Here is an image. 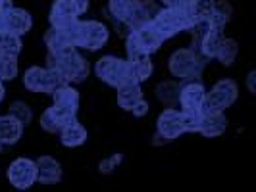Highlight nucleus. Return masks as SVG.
<instances>
[{
  "instance_id": "7",
  "label": "nucleus",
  "mask_w": 256,
  "mask_h": 192,
  "mask_svg": "<svg viewBox=\"0 0 256 192\" xmlns=\"http://www.w3.org/2000/svg\"><path fill=\"white\" fill-rule=\"evenodd\" d=\"M37 162L29 160V158H18L10 166V169H8L10 185L16 187V189H20V191H26L33 183H37Z\"/></svg>"
},
{
  "instance_id": "38",
  "label": "nucleus",
  "mask_w": 256,
  "mask_h": 192,
  "mask_svg": "<svg viewBox=\"0 0 256 192\" xmlns=\"http://www.w3.org/2000/svg\"><path fill=\"white\" fill-rule=\"evenodd\" d=\"M166 142H168V139H164L162 135H158V133L154 135V144H166Z\"/></svg>"
},
{
  "instance_id": "1",
  "label": "nucleus",
  "mask_w": 256,
  "mask_h": 192,
  "mask_svg": "<svg viewBox=\"0 0 256 192\" xmlns=\"http://www.w3.org/2000/svg\"><path fill=\"white\" fill-rule=\"evenodd\" d=\"M94 73L102 79L106 85L120 89L124 85H135L139 83L133 64L129 60H120L116 56H104L94 65Z\"/></svg>"
},
{
  "instance_id": "22",
  "label": "nucleus",
  "mask_w": 256,
  "mask_h": 192,
  "mask_svg": "<svg viewBox=\"0 0 256 192\" xmlns=\"http://www.w3.org/2000/svg\"><path fill=\"white\" fill-rule=\"evenodd\" d=\"M142 100V90L139 87V83H135V85H124V87H120L118 89V104H120V108H124V110H133V106Z\"/></svg>"
},
{
  "instance_id": "20",
  "label": "nucleus",
  "mask_w": 256,
  "mask_h": 192,
  "mask_svg": "<svg viewBox=\"0 0 256 192\" xmlns=\"http://www.w3.org/2000/svg\"><path fill=\"white\" fill-rule=\"evenodd\" d=\"M137 2L139 0H108V15L114 21L126 23L131 17L133 10L137 8Z\"/></svg>"
},
{
  "instance_id": "19",
  "label": "nucleus",
  "mask_w": 256,
  "mask_h": 192,
  "mask_svg": "<svg viewBox=\"0 0 256 192\" xmlns=\"http://www.w3.org/2000/svg\"><path fill=\"white\" fill-rule=\"evenodd\" d=\"M60 141L64 146L68 148H77V146H81L83 142L87 141V129L83 127L81 123H77V119L74 123H70V125H66L62 131H60Z\"/></svg>"
},
{
  "instance_id": "6",
  "label": "nucleus",
  "mask_w": 256,
  "mask_h": 192,
  "mask_svg": "<svg viewBox=\"0 0 256 192\" xmlns=\"http://www.w3.org/2000/svg\"><path fill=\"white\" fill-rule=\"evenodd\" d=\"M108 27L100 21H79L77 25V46L87 50H98L108 42Z\"/></svg>"
},
{
  "instance_id": "16",
  "label": "nucleus",
  "mask_w": 256,
  "mask_h": 192,
  "mask_svg": "<svg viewBox=\"0 0 256 192\" xmlns=\"http://www.w3.org/2000/svg\"><path fill=\"white\" fill-rule=\"evenodd\" d=\"M226 127H228V119L224 112H208V114H202L198 133L210 139V137H220L226 131Z\"/></svg>"
},
{
  "instance_id": "26",
  "label": "nucleus",
  "mask_w": 256,
  "mask_h": 192,
  "mask_svg": "<svg viewBox=\"0 0 256 192\" xmlns=\"http://www.w3.org/2000/svg\"><path fill=\"white\" fill-rule=\"evenodd\" d=\"M22 50V38L14 33H0V54L18 56Z\"/></svg>"
},
{
  "instance_id": "10",
  "label": "nucleus",
  "mask_w": 256,
  "mask_h": 192,
  "mask_svg": "<svg viewBox=\"0 0 256 192\" xmlns=\"http://www.w3.org/2000/svg\"><path fill=\"white\" fill-rule=\"evenodd\" d=\"M81 10L74 0H56L50 12L52 27H70L77 21Z\"/></svg>"
},
{
  "instance_id": "32",
  "label": "nucleus",
  "mask_w": 256,
  "mask_h": 192,
  "mask_svg": "<svg viewBox=\"0 0 256 192\" xmlns=\"http://www.w3.org/2000/svg\"><path fill=\"white\" fill-rule=\"evenodd\" d=\"M126 52H128L129 62H133V60H137V58H141V56H148V54H144V50L141 48V44H139V40H137L133 31L126 37Z\"/></svg>"
},
{
  "instance_id": "28",
  "label": "nucleus",
  "mask_w": 256,
  "mask_h": 192,
  "mask_svg": "<svg viewBox=\"0 0 256 192\" xmlns=\"http://www.w3.org/2000/svg\"><path fill=\"white\" fill-rule=\"evenodd\" d=\"M18 75V60L16 56L0 54V81H10Z\"/></svg>"
},
{
  "instance_id": "3",
  "label": "nucleus",
  "mask_w": 256,
  "mask_h": 192,
  "mask_svg": "<svg viewBox=\"0 0 256 192\" xmlns=\"http://www.w3.org/2000/svg\"><path fill=\"white\" fill-rule=\"evenodd\" d=\"M206 65V58L192 48H180L170 58V73L180 79H200Z\"/></svg>"
},
{
  "instance_id": "40",
  "label": "nucleus",
  "mask_w": 256,
  "mask_h": 192,
  "mask_svg": "<svg viewBox=\"0 0 256 192\" xmlns=\"http://www.w3.org/2000/svg\"><path fill=\"white\" fill-rule=\"evenodd\" d=\"M162 2H164V4H166V6H170V4H172V2H174V0H162Z\"/></svg>"
},
{
  "instance_id": "14",
  "label": "nucleus",
  "mask_w": 256,
  "mask_h": 192,
  "mask_svg": "<svg viewBox=\"0 0 256 192\" xmlns=\"http://www.w3.org/2000/svg\"><path fill=\"white\" fill-rule=\"evenodd\" d=\"M37 181L42 185H54L62 179V167L50 156H40L37 160Z\"/></svg>"
},
{
  "instance_id": "13",
  "label": "nucleus",
  "mask_w": 256,
  "mask_h": 192,
  "mask_svg": "<svg viewBox=\"0 0 256 192\" xmlns=\"http://www.w3.org/2000/svg\"><path fill=\"white\" fill-rule=\"evenodd\" d=\"M158 10H160V8L156 6L154 0H139V2H137V8L133 10L131 17L126 21V25L129 27V31H137V29H141V27L148 25L154 19V15L158 13Z\"/></svg>"
},
{
  "instance_id": "25",
  "label": "nucleus",
  "mask_w": 256,
  "mask_h": 192,
  "mask_svg": "<svg viewBox=\"0 0 256 192\" xmlns=\"http://www.w3.org/2000/svg\"><path fill=\"white\" fill-rule=\"evenodd\" d=\"M237 54H239V44H237V40H233V38H222L218 54H216V58L220 60V64L231 65L233 62H235Z\"/></svg>"
},
{
  "instance_id": "18",
  "label": "nucleus",
  "mask_w": 256,
  "mask_h": 192,
  "mask_svg": "<svg viewBox=\"0 0 256 192\" xmlns=\"http://www.w3.org/2000/svg\"><path fill=\"white\" fill-rule=\"evenodd\" d=\"M135 33V37L139 40V44H141V48L144 50V54H152L156 52L160 46H162V42H164V38L160 37L156 31H154V27L148 23V25L141 27V29H137V31H133Z\"/></svg>"
},
{
  "instance_id": "8",
  "label": "nucleus",
  "mask_w": 256,
  "mask_h": 192,
  "mask_svg": "<svg viewBox=\"0 0 256 192\" xmlns=\"http://www.w3.org/2000/svg\"><path fill=\"white\" fill-rule=\"evenodd\" d=\"M206 90L198 79H185L180 89L181 112H200Z\"/></svg>"
},
{
  "instance_id": "12",
  "label": "nucleus",
  "mask_w": 256,
  "mask_h": 192,
  "mask_svg": "<svg viewBox=\"0 0 256 192\" xmlns=\"http://www.w3.org/2000/svg\"><path fill=\"white\" fill-rule=\"evenodd\" d=\"M76 121V114L64 112L56 106H50L48 110H44L40 115V127L44 129L46 133H60L66 125Z\"/></svg>"
},
{
  "instance_id": "15",
  "label": "nucleus",
  "mask_w": 256,
  "mask_h": 192,
  "mask_svg": "<svg viewBox=\"0 0 256 192\" xmlns=\"http://www.w3.org/2000/svg\"><path fill=\"white\" fill-rule=\"evenodd\" d=\"M50 94L52 100H54L52 106H56V108H60L64 112H70V114H76L77 112V108H79V92L76 89H72L70 83L64 85V87H60V89H56Z\"/></svg>"
},
{
  "instance_id": "17",
  "label": "nucleus",
  "mask_w": 256,
  "mask_h": 192,
  "mask_svg": "<svg viewBox=\"0 0 256 192\" xmlns=\"http://www.w3.org/2000/svg\"><path fill=\"white\" fill-rule=\"evenodd\" d=\"M24 133V123L18 121L14 115L0 117V144H14L20 141Z\"/></svg>"
},
{
  "instance_id": "2",
  "label": "nucleus",
  "mask_w": 256,
  "mask_h": 192,
  "mask_svg": "<svg viewBox=\"0 0 256 192\" xmlns=\"http://www.w3.org/2000/svg\"><path fill=\"white\" fill-rule=\"evenodd\" d=\"M46 67L58 69L66 77L68 83H81L89 75V62L81 54H77L74 48H68L60 54L48 52Z\"/></svg>"
},
{
  "instance_id": "37",
  "label": "nucleus",
  "mask_w": 256,
  "mask_h": 192,
  "mask_svg": "<svg viewBox=\"0 0 256 192\" xmlns=\"http://www.w3.org/2000/svg\"><path fill=\"white\" fill-rule=\"evenodd\" d=\"M8 8H12V0H0V13L6 12Z\"/></svg>"
},
{
  "instance_id": "34",
  "label": "nucleus",
  "mask_w": 256,
  "mask_h": 192,
  "mask_svg": "<svg viewBox=\"0 0 256 192\" xmlns=\"http://www.w3.org/2000/svg\"><path fill=\"white\" fill-rule=\"evenodd\" d=\"M131 112H133L135 117H142V115L148 112V104L144 102V98H142V100H139V102L133 106V110H131Z\"/></svg>"
},
{
  "instance_id": "41",
  "label": "nucleus",
  "mask_w": 256,
  "mask_h": 192,
  "mask_svg": "<svg viewBox=\"0 0 256 192\" xmlns=\"http://www.w3.org/2000/svg\"><path fill=\"white\" fill-rule=\"evenodd\" d=\"M0 150H2V144H0Z\"/></svg>"
},
{
  "instance_id": "29",
  "label": "nucleus",
  "mask_w": 256,
  "mask_h": 192,
  "mask_svg": "<svg viewBox=\"0 0 256 192\" xmlns=\"http://www.w3.org/2000/svg\"><path fill=\"white\" fill-rule=\"evenodd\" d=\"M131 64H133V69H135V73H137L139 83H141V81H146L148 77L152 75L154 65H152V62H150V58H148V56H141V58L133 60Z\"/></svg>"
},
{
  "instance_id": "33",
  "label": "nucleus",
  "mask_w": 256,
  "mask_h": 192,
  "mask_svg": "<svg viewBox=\"0 0 256 192\" xmlns=\"http://www.w3.org/2000/svg\"><path fill=\"white\" fill-rule=\"evenodd\" d=\"M120 162H122V154H114L112 158H108V160H102L98 169H100V173H112V171L116 169V166H118Z\"/></svg>"
},
{
  "instance_id": "24",
  "label": "nucleus",
  "mask_w": 256,
  "mask_h": 192,
  "mask_svg": "<svg viewBox=\"0 0 256 192\" xmlns=\"http://www.w3.org/2000/svg\"><path fill=\"white\" fill-rule=\"evenodd\" d=\"M180 83H174V81H164L158 85L156 89V96L160 102H164L166 106H174V104L180 102Z\"/></svg>"
},
{
  "instance_id": "27",
  "label": "nucleus",
  "mask_w": 256,
  "mask_h": 192,
  "mask_svg": "<svg viewBox=\"0 0 256 192\" xmlns=\"http://www.w3.org/2000/svg\"><path fill=\"white\" fill-rule=\"evenodd\" d=\"M216 0H192V15L196 21H208V17L214 12Z\"/></svg>"
},
{
  "instance_id": "21",
  "label": "nucleus",
  "mask_w": 256,
  "mask_h": 192,
  "mask_svg": "<svg viewBox=\"0 0 256 192\" xmlns=\"http://www.w3.org/2000/svg\"><path fill=\"white\" fill-rule=\"evenodd\" d=\"M222 38H224L222 31H218V29H210V27H208V31H206L204 35H202V38H200L198 52L204 56L206 60H212V58H216Z\"/></svg>"
},
{
  "instance_id": "5",
  "label": "nucleus",
  "mask_w": 256,
  "mask_h": 192,
  "mask_svg": "<svg viewBox=\"0 0 256 192\" xmlns=\"http://www.w3.org/2000/svg\"><path fill=\"white\" fill-rule=\"evenodd\" d=\"M239 96V89H237V83L233 79H222L218 81L210 92L204 94V102L200 112L208 114V112H224L226 108H230L235 104Z\"/></svg>"
},
{
  "instance_id": "23",
  "label": "nucleus",
  "mask_w": 256,
  "mask_h": 192,
  "mask_svg": "<svg viewBox=\"0 0 256 192\" xmlns=\"http://www.w3.org/2000/svg\"><path fill=\"white\" fill-rule=\"evenodd\" d=\"M233 15V10H231V4L226 2V0H220L214 6V12L208 17V27L210 29H218V31H224L226 23L231 19Z\"/></svg>"
},
{
  "instance_id": "9",
  "label": "nucleus",
  "mask_w": 256,
  "mask_h": 192,
  "mask_svg": "<svg viewBox=\"0 0 256 192\" xmlns=\"http://www.w3.org/2000/svg\"><path fill=\"white\" fill-rule=\"evenodd\" d=\"M33 25V19L26 10L20 8H8L6 12L0 13V33H14L24 35Z\"/></svg>"
},
{
  "instance_id": "4",
  "label": "nucleus",
  "mask_w": 256,
  "mask_h": 192,
  "mask_svg": "<svg viewBox=\"0 0 256 192\" xmlns=\"http://www.w3.org/2000/svg\"><path fill=\"white\" fill-rule=\"evenodd\" d=\"M24 85L33 92H54L56 89L68 85V81L58 69L33 65L24 75Z\"/></svg>"
},
{
  "instance_id": "36",
  "label": "nucleus",
  "mask_w": 256,
  "mask_h": 192,
  "mask_svg": "<svg viewBox=\"0 0 256 192\" xmlns=\"http://www.w3.org/2000/svg\"><path fill=\"white\" fill-rule=\"evenodd\" d=\"M254 77H256V73L250 71V73H248V79H246V85H248V90H250V92H254Z\"/></svg>"
},
{
  "instance_id": "11",
  "label": "nucleus",
  "mask_w": 256,
  "mask_h": 192,
  "mask_svg": "<svg viewBox=\"0 0 256 192\" xmlns=\"http://www.w3.org/2000/svg\"><path fill=\"white\" fill-rule=\"evenodd\" d=\"M156 127H158V135H162L168 141H174V139H178L180 135L185 133L183 121H181V112L174 110V108H168L158 115Z\"/></svg>"
},
{
  "instance_id": "35",
  "label": "nucleus",
  "mask_w": 256,
  "mask_h": 192,
  "mask_svg": "<svg viewBox=\"0 0 256 192\" xmlns=\"http://www.w3.org/2000/svg\"><path fill=\"white\" fill-rule=\"evenodd\" d=\"M77 6H79V10H81V13H85L87 10H89V0H74Z\"/></svg>"
},
{
  "instance_id": "31",
  "label": "nucleus",
  "mask_w": 256,
  "mask_h": 192,
  "mask_svg": "<svg viewBox=\"0 0 256 192\" xmlns=\"http://www.w3.org/2000/svg\"><path fill=\"white\" fill-rule=\"evenodd\" d=\"M10 115H14L18 121H22L24 125H27L31 119H33V112H31V108L27 106L26 102H14L12 106H10V112H8Z\"/></svg>"
},
{
  "instance_id": "39",
  "label": "nucleus",
  "mask_w": 256,
  "mask_h": 192,
  "mask_svg": "<svg viewBox=\"0 0 256 192\" xmlns=\"http://www.w3.org/2000/svg\"><path fill=\"white\" fill-rule=\"evenodd\" d=\"M4 98V87H2V81H0V100Z\"/></svg>"
},
{
  "instance_id": "30",
  "label": "nucleus",
  "mask_w": 256,
  "mask_h": 192,
  "mask_svg": "<svg viewBox=\"0 0 256 192\" xmlns=\"http://www.w3.org/2000/svg\"><path fill=\"white\" fill-rule=\"evenodd\" d=\"M181 121L185 133H198L200 121H202V112H181Z\"/></svg>"
}]
</instances>
